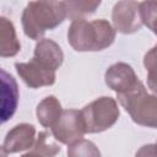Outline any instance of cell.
I'll list each match as a JSON object with an SVG mask.
<instances>
[{"mask_svg": "<svg viewBox=\"0 0 157 157\" xmlns=\"http://www.w3.org/2000/svg\"><path fill=\"white\" fill-rule=\"evenodd\" d=\"M115 39V29L103 18L72 21L67 31V40L76 52H98L108 48Z\"/></svg>", "mask_w": 157, "mask_h": 157, "instance_id": "1", "label": "cell"}, {"mask_svg": "<svg viewBox=\"0 0 157 157\" xmlns=\"http://www.w3.org/2000/svg\"><path fill=\"white\" fill-rule=\"evenodd\" d=\"M66 18L64 1H31L22 13L25 34L31 39H40L48 29L58 27Z\"/></svg>", "mask_w": 157, "mask_h": 157, "instance_id": "2", "label": "cell"}, {"mask_svg": "<svg viewBox=\"0 0 157 157\" xmlns=\"http://www.w3.org/2000/svg\"><path fill=\"white\" fill-rule=\"evenodd\" d=\"M117 98L136 124L157 128V96L150 94L141 81L135 88L118 93Z\"/></svg>", "mask_w": 157, "mask_h": 157, "instance_id": "3", "label": "cell"}, {"mask_svg": "<svg viewBox=\"0 0 157 157\" xmlns=\"http://www.w3.org/2000/svg\"><path fill=\"white\" fill-rule=\"evenodd\" d=\"M86 132H102L112 128L119 118L118 103L112 97H101L88 103L81 110Z\"/></svg>", "mask_w": 157, "mask_h": 157, "instance_id": "4", "label": "cell"}, {"mask_svg": "<svg viewBox=\"0 0 157 157\" xmlns=\"http://www.w3.org/2000/svg\"><path fill=\"white\" fill-rule=\"evenodd\" d=\"M52 132L58 141L66 145H71L82 140L83 135L86 134V128L81 110H63L61 117L52 128Z\"/></svg>", "mask_w": 157, "mask_h": 157, "instance_id": "5", "label": "cell"}, {"mask_svg": "<svg viewBox=\"0 0 157 157\" xmlns=\"http://www.w3.org/2000/svg\"><path fill=\"white\" fill-rule=\"evenodd\" d=\"M112 20L115 29L124 34H130L139 31L142 26L140 16V2L136 1H118L112 12Z\"/></svg>", "mask_w": 157, "mask_h": 157, "instance_id": "6", "label": "cell"}, {"mask_svg": "<svg viewBox=\"0 0 157 157\" xmlns=\"http://www.w3.org/2000/svg\"><path fill=\"white\" fill-rule=\"evenodd\" d=\"M104 80L107 86L115 91L117 94L135 88L140 82L134 69L126 63H115L109 66L105 71Z\"/></svg>", "mask_w": 157, "mask_h": 157, "instance_id": "7", "label": "cell"}, {"mask_svg": "<svg viewBox=\"0 0 157 157\" xmlns=\"http://www.w3.org/2000/svg\"><path fill=\"white\" fill-rule=\"evenodd\" d=\"M15 67L23 82L31 88L50 86L55 82V72L47 70L33 59L28 63H16Z\"/></svg>", "mask_w": 157, "mask_h": 157, "instance_id": "8", "label": "cell"}, {"mask_svg": "<svg viewBox=\"0 0 157 157\" xmlns=\"http://www.w3.org/2000/svg\"><path fill=\"white\" fill-rule=\"evenodd\" d=\"M36 129L31 124H18L13 126L7 134L2 144V151L5 153H15L28 150L34 145Z\"/></svg>", "mask_w": 157, "mask_h": 157, "instance_id": "9", "label": "cell"}, {"mask_svg": "<svg viewBox=\"0 0 157 157\" xmlns=\"http://www.w3.org/2000/svg\"><path fill=\"white\" fill-rule=\"evenodd\" d=\"M33 60H36L47 70L55 72V70L63 64L64 53L58 43L52 39L43 38L36 44Z\"/></svg>", "mask_w": 157, "mask_h": 157, "instance_id": "10", "label": "cell"}, {"mask_svg": "<svg viewBox=\"0 0 157 157\" xmlns=\"http://www.w3.org/2000/svg\"><path fill=\"white\" fill-rule=\"evenodd\" d=\"M18 103V88L15 78L1 70V120L5 123L16 112Z\"/></svg>", "mask_w": 157, "mask_h": 157, "instance_id": "11", "label": "cell"}, {"mask_svg": "<svg viewBox=\"0 0 157 157\" xmlns=\"http://www.w3.org/2000/svg\"><path fill=\"white\" fill-rule=\"evenodd\" d=\"M63 109L59 99L54 96H48L39 102L36 109L38 121L45 128H53L61 117Z\"/></svg>", "mask_w": 157, "mask_h": 157, "instance_id": "12", "label": "cell"}, {"mask_svg": "<svg viewBox=\"0 0 157 157\" xmlns=\"http://www.w3.org/2000/svg\"><path fill=\"white\" fill-rule=\"evenodd\" d=\"M0 37H1L0 55L2 58L13 56L20 52L21 44L17 39L15 27L12 22L6 17L0 18Z\"/></svg>", "mask_w": 157, "mask_h": 157, "instance_id": "13", "label": "cell"}, {"mask_svg": "<svg viewBox=\"0 0 157 157\" xmlns=\"http://www.w3.org/2000/svg\"><path fill=\"white\" fill-rule=\"evenodd\" d=\"M60 152V146L50 139L48 131H40L33 145V148L22 157H54Z\"/></svg>", "mask_w": 157, "mask_h": 157, "instance_id": "14", "label": "cell"}, {"mask_svg": "<svg viewBox=\"0 0 157 157\" xmlns=\"http://www.w3.org/2000/svg\"><path fill=\"white\" fill-rule=\"evenodd\" d=\"M99 5H101L99 0L98 1H82V0L64 1V6L66 10V17H69L72 21L82 20L83 16L93 13Z\"/></svg>", "mask_w": 157, "mask_h": 157, "instance_id": "15", "label": "cell"}, {"mask_svg": "<svg viewBox=\"0 0 157 157\" xmlns=\"http://www.w3.org/2000/svg\"><path fill=\"white\" fill-rule=\"evenodd\" d=\"M67 157H102L98 147L90 140H80L69 145Z\"/></svg>", "mask_w": 157, "mask_h": 157, "instance_id": "16", "label": "cell"}, {"mask_svg": "<svg viewBox=\"0 0 157 157\" xmlns=\"http://www.w3.org/2000/svg\"><path fill=\"white\" fill-rule=\"evenodd\" d=\"M144 65L147 70V86L157 93V44L145 54Z\"/></svg>", "mask_w": 157, "mask_h": 157, "instance_id": "17", "label": "cell"}, {"mask_svg": "<svg viewBox=\"0 0 157 157\" xmlns=\"http://www.w3.org/2000/svg\"><path fill=\"white\" fill-rule=\"evenodd\" d=\"M140 16L142 23L157 36V1L140 2Z\"/></svg>", "mask_w": 157, "mask_h": 157, "instance_id": "18", "label": "cell"}, {"mask_svg": "<svg viewBox=\"0 0 157 157\" xmlns=\"http://www.w3.org/2000/svg\"><path fill=\"white\" fill-rule=\"evenodd\" d=\"M135 157H157V142L141 146L137 150Z\"/></svg>", "mask_w": 157, "mask_h": 157, "instance_id": "19", "label": "cell"}]
</instances>
